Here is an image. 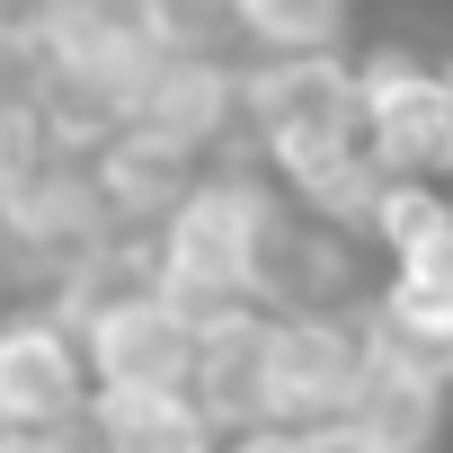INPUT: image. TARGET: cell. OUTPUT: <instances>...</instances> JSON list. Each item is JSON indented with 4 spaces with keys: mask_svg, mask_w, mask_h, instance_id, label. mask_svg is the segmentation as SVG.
Returning a JSON list of instances; mask_svg holds the SVG:
<instances>
[{
    "mask_svg": "<svg viewBox=\"0 0 453 453\" xmlns=\"http://www.w3.org/2000/svg\"><path fill=\"white\" fill-rule=\"evenodd\" d=\"M285 222V187L258 178V169H204L187 187V204L151 232V285L169 303H187L196 320L204 311H232V303H258V267H267V241Z\"/></svg>",
    "mask_w": 453,
    "mask_h": 453,
    "instance_id": "6da1fadb",
    "label": "cell"
},
{
    "mask_svg": "<svg viewBox=\"0 0 453 453\" xmlns=\"http://www.w3.org/2000/svg\"><path fill=\"white\" fill-rule=\"evenodd\" d=\"M241 125L267 151V169L329 151V142H365L356 63L347 54H258V63H241Z\"/></svg>",
    "mask_w": 453,
    "mask_h": 453,
    "instance_id": "7a4b0ae2",
    "label": "cell"
},
{
    "mask_svg": "<svg viewBox=\"0 0 453 453\" xmlns=\"http://www.w3.org/2000/svg\"><path fill=\"white\" fill-rule=\"evenodd\" d=\"M365 89V151L382 160V178H435L453 160V72H435L409 45H382L356 63Z\"/></svg>",
    "mask_w": 453,
    "mask_h": 453,
    "instance_id": "3957f363",
    "label": "cell"
},
{
    "mask_svg": "<svg viewBox=\"0 0 453 453\" xmlns=\"http://www.w3.org/2000/svg\"><path fill=\"white\" fill-rule=\"evenodd\" d=\"M89 356L63 311H0V435H63L89 418Z\"/></svg>",
    "mask_w": 453,
    "mask_h": 453,
    "instance_id": "277c9868",
    "label": "cell"
},
{
    "mask_svg": "<svg viewBox=\"0 0 453 453\" xmlns=\"http://www.w3.org/2000/svg\"><path fill=\"white\" fill-rule=\"evenodd\" d=\"M365 382V311H276L267 320V426H329Z\"/></svg>",
    "mask_w": 453,
    "mask_h": 453,
    "instance_id": "5b68a950",
    "label": "cell"
},
{
    "mask_svg": "<svg viewBox=\"0 0 453 453\" xmlns=\"http://www.w3.org/2000/svg\"><path fill=\"white\" fill-rule=\"evenodd\" d=\"M81 356L98 391H187L196 373V311L169 303L160 285L107 303L98 320H81Z\"/></svg>",
    "mask_w": 453,
    "mask_h": 453,
    "instance_id": "8992f818",
    "label": "cell"
},
{
    "mask_svg": "<svg viewBox=\"0 0 453 453\" xmlns=\"http://www.w3.org/2000/svg\"><path fill=\"white\" fill-rule=\"evenodd\" d=\"M0 232H10V250L27 258V276H72L89 250L125 241L107 196H98V178H89V160H72V151H54L10 204H0Z\"/></svg>",
    "mask_w": 453,
    "mask_h": 453,
    "instance_id": "52a82bcc",
    "label": "cell"
},
{
    "mask_svg": "<svg viewBox=\"0 0 453 453\" xmlns=\"http://www.w3.org/2000/svg\"><path fill=\"white\" fill-rule=\"evenodd\" d=\"M267 303H232V311H204L196 320V373L187 400L213 435H241L267 426Z\"/></svg>",
    "mask_w": 453,
    "mask_h": 453,
    "instance_id": "ba28073f",
    "label": "cell"
},
{
    "mask_svg": "<svg viewBox=\"0 0 453 453\" xmlns=\"http://www.w3.org/2000/svg\"><path fill=\"white\" fill-rule=\"evenodd\" d=\"M125 125L151 134V142H169V151H187V160L213 151L222 134H241V63L196 54V45L160 54V72L142 81V98H134Z\"/></svg>",
    "mask_w": 453,
    "mask_h": 453,
    "instance_id": "9c48e42d",
    "label": "cell"
},
{
    "mask_svg": "<svg viewBox=\"0 0 453 453\" xmlns=\"http://www.w3.org/2000/svg\"><path fill=\"white\" fill-rule=\"evenodd\" d=\"M444 373H426V365H409L400 347H382L373 329H365V382H356V400H347V426L373 444V453H435V435H444Z\"/></svg>",
    "mask_w": 453,
    "mask_h": 453,
    "instance_id": "30bf717a",
    "label": "cell"
},
{
    "mask_svg": "<svg viewBox=\"0 0 453 453\" xmlns=\"http://www.w3.org/2000/svg\"><path fill=\"white\" fill-rule=\"evenodd\" d=\"M89 178H98V196H107V213H116V232L151 241L160 222L187 204V187H196L204 169H196L187 151H169V142H151V134L116 125V134L89 151Z\"/></svg>",
    "mask_w": 453,
    "mask_h": 453,
    "instance_id": "8fae6325",
    "label": "cell"
},
{
    "mask_svg": "<svg viewBox=\"0 0 453 453\" xmlns=\"http://www.w3.org/2000/svg\"><path fill=\"white\" fill-rule=\"evenodd\" d=\"M276 187H285V204H294V213L329 222V232H365L391 178H382V160H373L365 142H329V151L276 160Z\"/></svg>",
    "mask_w": 453,
    "mask_h": 453,
    "instance_id": "7c38bea8",
    "label": "cell"
},
{
    "mask_svg": "<svg viewBox=\"0 0 453 453\" xmlns=\"http://www.w3.org/2000/svg\"><path fill=\"white\" fill-rule=\"evenodd\" d=\"M222 27L258 54H338L347 0H222Z\"/></svg>",
    "mask_w": 453,
    "mask_h": 453,
    "instance_id": "4fadbf2b",
    "label": "cell"
},
{
    "mask_svg": "<svg viewBox=\"0 0 453 453\" xmlns=\"http://www.w3.org/2000/svg\"><path fill=\"white\" fill-rule=\"evenodd\" d=\"M45 160H54V134H45L36 98H27V89H0V204H10Z\"/></svg>",
    "mask_w": 453,
    "mask_h": 453,
    "instance_id": "5bb4252c",
    "label": "cell"
},
{
    "mask_svg": "<svg viewBox=\"0 0 453 453\" xmlns=\"http://www.w3.org/2000/svg\"><path fill=\"white\" fill-rule=\"evenodd\" d=\"M222 453H311V435L303 426H241Z\"/></svg>",
    "mask_w": 453,
    "mask_h": 453,
    "instance_id": "9a60e30c",
    "label": "cell"
},
{
    "mask_svg": "<svg viewBox=\"0 0 453 453\" xmlns=\"http://www.w3.org/2000/svg\"><path fill=\"white\" fill-rule=\"evenodd\" d=\"M125 453H222V444H213V426L196 418V426H178V435H151V444H125Z\"/></svg>",
    "mask_w": 453,
    "mask_h": 453,
    "instance_id": "2e32d148",
    "label": "cell"
},
{
    "mask_svg": "<svg viewBox=\"0 0 453 453\" xmlns=\"http://www.w3.org/2000/svg\"><path fill=\"white\" fill-rule=\"evenodd\" d=\"M303 435H311V453H373V444H365L347 418H329V426H303Z\"/></svg>",
    "mask_w": 453,
    "mask_h": 453,
    "instance_id": "e0dca14e",
    "label": "cell"
},
{
    "mask_svg": "<svg viewBox=\"0 0 453 453\" xmlns=\"http://www.w3.org/2000/svg\"><path fill=\"white\" fill-rule=\"evenodd\" d=\"M19 285H27V258L10 250V232H0V294H19Z\"/></svg>",
    "mask_w": 453,
    "mask_h": 453,
    "instance_id": "ac0fdd59",
    "label": "cell"
},
{
    "mask_svg": "<svg viewBox=\"0 0 453 453\" xmlns=\"http://www.w3.org/2000/svg\"><path fill=\"white\" fill-rule=\"evenodd\" d=\"M72 435H0V453H63Z\"/></svg>",
    "mask_w": 453,
    "mask_h": 453,
    "instance_id": "d6986e66",
    "label": "cell"
},
{
    "mask_svg": "<svg viewBox=\"0 0 453 453\" xmlns=\"http://www.w3.org/2000/svg\"><path fill=\"white\" fill-rule=\"evenodd\" d=\"M10 19H19V0H0V27H10Z\"/></svg>",
    "mask_w": 453,
    "mask_h": 453,
    "instance_id": "ffe728a7",
    "label": "cell"
},
{
    "mask_svg": "<svg viewBox=\"0 0 453 453\" xmlns=\"http://www.w3.org/2000/svg\"><path fill=\"white\" fill-rule=\"evenodd\" d=\"M63 453H107V444H63Z\"/></svg>",
    "mask_w": 453,
    "mask_h": 453,
    "instance_id": "44dd1931",
    "label": "cell"
},
{
    "mask_svg": "<svg viewBox=\"0 0 453 453\" xmlns=\"http://www.w3.org/2000/svg\"><path fill=\"white\" fill-rule=\"evenodd\" d=\"M444 169H453V160H444Z\"/></svg>",
    "mask_w": 453,
    "mask_h": 453,
    "instance_id": "7402d4cb",
    "label": "cell"
}]
</instances>
